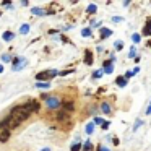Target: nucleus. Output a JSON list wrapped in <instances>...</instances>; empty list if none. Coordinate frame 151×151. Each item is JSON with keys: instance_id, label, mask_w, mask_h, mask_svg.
<instances>
[{"instance_id": "3", "label": "nucleus", "mask_w": 151, "mask_h": 151, "mask_svg": "<svg viewBox=\"0 0 151 151\" xmlns=\"http://www.w3.org/2000/svg\"><path fill=\"white\" fill-rule=\"evenodd\" d=\"M24 109H26L29 114H33V112H37L39 111V107H41V104H39V101H36V99H29V101H26L24 104H21Z\"/></svg>"}, {"instance_id": "27", "label": "nucleus", "mask_w": 151, "mask_h": 151, "mask_svg": "<svg viewBox=\"0 0 151 151\" xmlns=\"http://www.w3.org/2000/svg\"><path fill=\"white\" fill-rule=\"evenodd\" d=\"M70 73H73V70H63V72H60L59 75L60 76H65V75H70Z\"/></svg>"}, {"instance_id": "7", "label": "nucleus", "mask_w": 151, "mask_h": 151, "mask_svg": "<svg viewBox=\"0 0 151 151\" xmlns=\"http://www.w3.org/2000/svg\"><path fill=\"white\" fill-rule=\"evenodd\" d=\"M10 130H7V128H2L0 130V143H7L8 140H10Z\"/></svg>"}, {"instance_id": "26", "label": "nucleus", "mask_w": 151, "mask_h": 151, "mask_svg": "<svg viewBox=\"0 0 151 151\" xmlns=\"http://www.w3.org/2000/svg\"><path fill=\"white\" fill-rule=\"evenodd\" d=\"M49 81H46V83H37V88H47V89H49Z\"/></svg>"}, {"instance_id": "2", "label": "nucleus", "mask_w": 151, "mask_h": 151, "mask_svg": "<svg viewBox=\"0 0 151 151\" xmlns=\"http://www.w3.org/2000/svg\"><path fill=\"white\" fill-rule=\"evenodd\" d=\"M29 115H31V114L23 107V106H15V107L10 111V117L17 119V120H20V122L28 120V119H29Z\"/></svg>"}, {"instance_id": "34", "label": "nucleus", "mask_w": 151, "mask_h": 151, "mask_svg": "<svg viewBox=\"0 0 151 151\" xmlns=\"http://www.w3.org/2000/svg\"><path fill=\"white\" fill-rule=\"evenodd\" d=\"M112 21H115V23H119V21H122V18H119V17H115V18H112Z\"/></svg>"}, {"instance_id": "18", "label": "nucleus", "mask_w": 151, "mask_h": 151, "mask_svg": "<svg viewBox=\"0 0 151 151\" xmlns=\"http://www.w3.org/2000/svg\"><path fill=\"white\" fill-rule=\"evenodd\" d=\"M83 150H85V151H93V145H91V141H89V140L83 145Z\"/></svg>"}, {"instance_id": "19", "label": "nucleus", "mask_w": 151, "mask_h": 151, "mask_svg": "<svg viewBox=\"0 0 151 151\" xmlns=\"http://www.w3.org/2000/svg\"><path fill=\"white\" fill-rule=\"evenodd\" d=\"M86 12H88L89 15H94V13H96V5H94V4H91L88 8H86Z\"/></svg>"}, {"instance_id": "28", "label": "nucleus", "mask_w": 151, "mask_h": 151, "mask_svg": "<svg viewBox=\"0 0 151 151\" xmlns=\"http://www.w3.org/2000/svg\"><path fill=\"white\" fill-rule=\"evenodd\" d=\"M98 151H111V150H107L106 146H102V145H98V148H96Z\"/></svg>"}, {"instance_id": "37", "label": "nucleus", "mask_w": 151, "mask_h": 151, "mask_svg": "<svg viewBox=\"0 0 151 151\" xmlns=\"http://www.w3.org/2000/svg\"><path fill=\"white\" fill-rule=\"evenodd\" d=\"M0 17H2V12H0Z\"/></svg>"}, {"instance_id": "38", "label": "nucleus", "mask_w": 151, "mask_h": 151, "mask_svg": "<svg viewBox=\"0 0 151 151\" xmlns=\"http://www.w3.org/2000/svg\"><path fill=\"white\" fill-rule=\"evenodd\" d=\"M0 130H2V125H0Z\"/></svg>"}, {"instance_id": "9", "label": "nucleus", "mask_w": 151, "mask_h": 151, "mask_svg": "<svg viewBox=\"0 0 151 151\" xmlns=\"http://www.w3.org/2000/svg\"><path fill=\"white\" fill-rule=\"evenodd\" d=\"M62 109L63 111H73V109H75V102L73 101H63L62 102Z\"/></svg>"}, {"instance_id": "13", "label": "nucleus", "mask_w": 151, "mask_h": 151, "mask_svg": "<svg viewBox=\"0 0 151 151\" xmlns=\"http://www.w3.org/2000/svg\"><path fill=\"white\" fill-rule=\"evenodd\" d=\"M31 13L36 15V17H44V15H47V10H42V8H33Z\"/></svg>"}, {"instance_id": "14", "label": "nucleus", "mask_w": 151, "mask_h": 151, "mask_svg": "<svg viewBox=\"0 0 151 151\" xmlns=\"http://www.w3.org/2000/svg\"><path fill=\"white\" fill-rule=\"evenodd\" d=\"M127 81H128V80L125 78V76H119V78H117V81H115V83H117V86H120V88H124V86L127 85Z\"/></svg>"}, {"instance_id": "35", "label": "nucleus", "mask_w": 151, "mask_h": 151, "mask_svg": "<svg viewBox=\"0 0 151 151\" xmlns=\"http://www.w3.org/2000/svg\"><path fill=\"white\" fill-rule=\"evenodd\" d=\"M2 72H4V67H2V65H0V73H2Z\"/></svg>"}, {"instance_id": "5", "label": "nucleus", "mask_w": 151, "mask_h": 151, "mask_svg": "<svg viewBox=\"0 0 151 151\" xmlns=\"http://www.w3.org/2000/svg\"><path fill=\"white\" fill-rule=\"evenodd\" d=\"M55 120H59L60 124H62V122H70V115L67 114L65 111H62V112H57V114H55Z\"/></svg>"}, {"instance_id": "36", "label": "nucleus", "mask_w": 151, "mask_h": 151, "mask_svg": "<svg viewBox=\"0 0 151 151\" xmlns=\"http://www.w3.org/2000/svg\"><path fill=\"white\" fill-rule=\"evenodd\" d=\"M42 151H50V150H49V148H44V150H42Z\"/></svg>"}, {"instance_id": "32", "label": "nucleus", "mask_w": 151, "mask_h": 151, "mask_svg": "<svg viewBox=\"0 0 151 151\" xmlns=\"http://www.w3.org/2000/svg\"><path fill=\"white\" fill-rule=\"evenodd\" d=\"M109 128V122H104V124H102V130H107Z\"/></svg>"}, {"instance_id": "16", "label": "nucleus", "mask_w": 151, "mask_h": 151, "mask_svg": "<svg viewBox=\"0 0 151 151\" xmlns=\"http://www.w3.org/2000/svg\"><path fill=\"white\" fill-rule=\"evenodd\" d=\"M85 132L88 135H91L93 132H94V124H88V125H86V128H85Z\"/></svg>"}, {"instance_id": "30", "label": "nucleus", "mask_w": 151, "mask_h": 151, "mask_svg": "<svg viewBox=\"0 0 151 151\" xmlns=\"http://www.w3.org/2000/svg\"><path fill=\"white\" fill-rule=\"evenodd\" d=\"M138 127H141V120H137V122H135V127H133V130H138Z\"/></svg>"}, {"instance_id": "22", "label": "nucleus", "mask_w": 151, "mask_h": 151, "mask_svg": "<svg viewBox=\"0 0 151 151\" xmlns=\"http://www.w3.org/2000/svg\"><path fill=\"white\" fill-rule=\"evenodd\" d=\"M70 150H72V151H80V150H81V145L76 141L75 145H72V148H70Z\"/></svg>"}, {"instance_id": "4", "label": "nucleus", "mask_w": 151, "mask_h": 151, "mask_svg": "<svg viewBox=\"0 0 151 151\" xmlns=\"http://www.w3.org/2000/svg\"><path fill=\"white\" fill-rule=\"evenodd\" d=\"M57 75H59V72H57V70H46V72L37 73V75H36V80L41 83L42 80H50V78H54V76H57Z\"/></svg>"}, {"instance_id": "20", "label": "nucleus", "mask_w": 151, "mask_h": 151, "mask_svg": "<svg viewBox=\"0 0 151 151\" xmlns=\"http://www.w3.org/2000/svg\"><path fill=\"white\" fill-rule=\"evenodd\" d=\"M102 73H104V70H96V72L93 73V78H94V80L101 78V76H102Z\"/></svg>"}, {"instance_id": "29", "label": "nucleus", "mask_w": 151, "mask_h": 151, "mask_svg": "<svg viewBox=\"0 0 151 151\" xmlns=\"http://www.w3.org/2000/svg\"><path fill=\"white\" fill-rule=\"evenodd\" d=\"M94 124H104V120L101 117H94Z\"/></svg>"}, {"instance_id": "11", "label": "nucleus", "mask_w": 151, "mask_h": 151, "mask_svg": "<svg viewBox=\"0 0 151 151\" xmlns=\"http://www.w3.org/2000/svg\"><path fill=\"white\" fill-rule=\"evenodd\" d=\"M102 67H104V72H106V73H112V70H114L112 60H107V62H104V63H102Z\"/></svg>"}, {"instance_id": "21", "label": "nucleus", "mask_w": 151, "mask_h": 151, "mask_svg": "<svg viewBox=\"0 0 151 151\" xmlns=\"http://www.w3.org/2000/svg\"><path fill=\"white\" fill-rule=\"evenodd\" d=\"M81 34L85 37H91V29H89V28H85V29L81 31Z\"/></svg>"}, {"instance_id": "10", "label": "nucleus", "mask_w": 151, "mask_h": 151, "mask_svg": "<svg viewBox=\"0 0 151 151\" xmlns=\"http://www.w3.org/2000/svg\"><path fill=\"white\" fill-rule=\"evenodd\" d=\"M143 34L145 36H151V18L146 20V24H145V28H143Z\"/></svg>"}, {"instance_id": "23", "label": "nucleus", "mask_w": 151, "mask_h": 151, "mask_svg": "<svg viewBox=\"0 0 151 151\" xmlns=\"http://www.w3.org/2000/svg\"><path fill=\"white\" fill-rule=\"evenodd\" d=\"M132 41H133V42H140V41H141V36H140L138 33H135L133 36H132Z\"/></svg>"}, {"instance_id": "25", "label": "nucleus", "mask_w": 151, "mask_h": 151, "mask_svg": "<svg viewBox=\"0 0 151 151\" xmlns=\"http://www.w3.org/2000/svg\"><path fill=\"white\" fill-rule=\"evenodd\" d=\"M2 60H4V62H10L12 55H10V54H4V55H2Z\"/></svg>"}, {"instance_id": "1", "label": "nucleus", "mask_w": 151, "mask_h": 151, "mask_svg": "<svg viewBox=\"0 0 151 151\" xmlns=\"http://www.w3.org/2000/svg\"><path fill=\"white\" fill-rule=\"evenodd\" d=\"M44 106H46L47 111H57V109L62 107V99L57 94H44Z\"/></svg>"}, {"instance_id": "31", "label": "nucleus", "mask_w": 151, "mask_h": 151, "mask_svg": "<svg viewBox=\"0 0 151 151\" xmlns=\"http://www.w3.org/2000/svg\"><path fill=\"white\" fill-rule=\"evenodd\" d=\"M115 49H117V50L122 49V42H120V41H117V42H115Z\"/></svg>"}, {"instance_id": "6", "label": "nucleus", "mask_w": 151, "mask_h": 151, "mask_svg": "<svg viewBox=\"0 0 151 151\" xmlns=\"http://www.w3.org/2000/svg\"><path fill=\"white\" fill-rule=\"evenodd\" d=\"M101 111L104 112L106 115H111V114H112V106H111V102H109V101H102V102H101Z\"/></svg>"}, {"instance_id": "24", "label": "nucleus", "mask_w": 151, "mask_h": 151, "mask_svg": "<svg viewBox=\"0 0 151 151\" xmlns=\"http://www.w3.org/2000/svg\"><path fill=\"white\" fill-rule=\"evenodd\" d=\"M128 57H132V59L135 57V59H137V49H135V47H132V49H130V52H128Z\"/></svg>"}, {"instance_id": "12", "label": "nucleus", "mask_w": 151, "mask_h": 151, "mask_svg": "<svg viewBox=\"0 0 151 151\" xmlns=\"http://www.w3.org/2000/svg\"><path fill=\"white\" fill-rule=\"evenodd\" d=\"M4 41H7V42H10V41H13L15 39V33H12V31H5L4 33Z\"/></svg>"}, {"instance_id": "33", "label": "nucleus", "mask_w": 151, "mask_h": 151, "mask_svg": "<svg viewBox=\"0 0 151 151\" xmlns=\"http://www.w3.org/2000/svg\"><path fill=\"white\" fill-rule=\"evenodd\" d=\"M146 115H151V104L148 106V109H146Z\"/></svg>"}, {"instance_id": "17", "label": "nucleus", "mask_w": 151, "mask_h": 151, "mask_svg": "<svg viewBox=\"0 0 151 151\" xmlns=\"http://www.w3.org/2000/svg\"><path fill=\"white\" fill-rule=\"evenodd\" d=\"M20 33L21 34H28V33H29V24H23V26L20 28Z\"/></svg>"}, {"instance_id": "8", "label": "nucleus", "mask_w": 151, "mask_h": 151, "mask_svg": "<svg viewBox=\"0 0 151 151\" xmlns=\"http://www.w3.org/2000/svg\"><path fill=\"white\" fill-rule=\"evenodd\" d=\"M85 63L86 65H93V52L89 49L85 50Z\"/></svg>"}, {"instance_id": "15", "label": "nucleus", "mask_w": 151, "mask_h": 151, "mask_svg": "<svg viewBox=\"0 0 151 151\" xmlns=\"http://www.w3.org/2000/svg\"><path fill=\"white\" fill-rule=\"evenodd\" d=\"M109 36H112V31L102 28V29H101V37H102V39H106V37H109Z\"/></svg>"}]
</instances>
